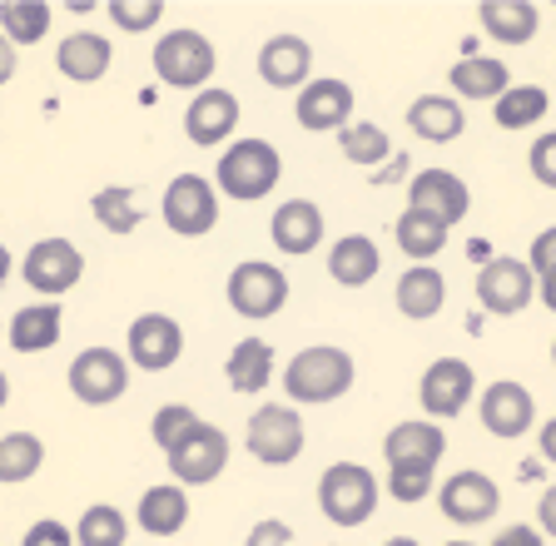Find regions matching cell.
I'll list each match as a JSON object with an SVG mask.
<instances>
[{
	"label": "cell",
	"instance_id": "1",
	"mask_svg": "<svg viewBox=\"0 0 556 546\" xmlns=\"http://www.w3.org/2000/svg\"><path fill=\"white\" fill-rule=\"evenodd\" d=\"M353 383H358V363H353L348 348H338V343H313V348L293 353L289 368H283L289 403H308V407L338 403Z\"/></svg>",
	"mask_w": 556,
	"mask_h": 546
},
{
	"label": "cell",
	"instance_id": "2",
	"mask_svg": "<svg viewBox=\"0 0 556 546\" xmlns=\"http://www.w3.org/2000/svg\"><path fill=\"white\" fill-rule=\"evenodd\" d=\"M378 497H382V482L363 462H333V467H324V477H318V511H324L333 526L372 522Z\"/></svg>",
	"mask_w": 556,
	"mask_h": 546
},
{
	"label": "cell",
	"instance_id": "3",
	"mask_svg": "<svg viewBox=\"0 0 556 546\" xmlns=\"http://www.w3.org/2000/svg\"><path fill=\"white\" fill-rule=\"evenodd\" d=\"M214 71H219V50H214L208 36L189 30V25L164 30L160 46H154V75H160L169 90H208Z\"/></svg>",
	"mask_w": 556,
	"mask_h": 546
},
{
	"label": "cell",
	"instance_id": "4",
	"mask_svg": "<svg viewBox=\"0 0 556 546\" xmlns=\"http://www.w3.org/2000/svg\"><path fill=\"white\" fill-rule=\"evenodd\" d=\"M283 179V160L268 140H239L219 154V169H214V185L224 189L239 204H258L268 189Z\"/></svg>",
	"mask_w": 556,
	"mask_h": 546
},
{
	"label": "cell",
	"instance_id": "5",
	"mask_svg": "<svg viewBox=\"0 0 556 546\" xmlns=\"http://www.w3.org/2000/svg\"><path fill=\"white\" fill-rule=\"evenodd\" d=\"M303 418L293 403H264L249 418V428H243V447H249V457L264 467H289L299 462L303 453Z\"/></svg>",
	"mask_w": 556,
	"mask_h": 546
},
{
	"label": "cell",
	"instance_id": "6",
	"mask_svg": "<svg viewBox=\"0 0 556 546\" xmlns=\"http://www.w3.org/2000/svg\"><path fill=\"white\" fill-rule=\"evenodd\" d=\"M164 229L179 233V239H204L219 224V189L208 185L204 175H174L169 189L160 199Z\"/></svg>",
	"mask_w": 556,
	"mask_h": 546
},
{
	"label": "cell",
	"instance_id": "7",
	"mask_svg": "<svg viewBox=\"0 0 556 546\" xmlns=\"http://www.w3.org/2000/svg\"><path fill=\"white\" fill-rule=\"evenodd\" d=\"M224 293H229V308L239 318L264 323V318L283 314V303H289V274L278 264H264V258H243V264L229 274Z\"/></svg>",
	"mask_w": 556,
	"mask_h": 546
},
{
	"label": "cell",
	"instance_id": "8",
	"mask_svg": "<svg viewBox=\"0 0 556 546\" xmlns=\"http://www.w3.org/2000/svg\"><path fill=\"white\" fill-rule=\"evenodd\" d=\"M70 393L80 397L85 407H110L129 393V358L119 348H85L80 358L70 363Z\"/></svg>",
	"mask_w": 556,
	"mask_h": 546
},
{
	"label": "cell",
	"instance_id": "9",
	"mask_svg": "<svg viewBox=\"0 0 556 546\" xmlns=\"http://www.w3.org/2000/svg\"><path fill=\"white\" fill-rule=\"evenodd\" d=\"M21 279L30 283L40 299H60V293H70L85 279V254L70 244V239H60V233L35 239L30 254L21 258Z\"/></svg>",
	"mask_w": 556,
	"mask_h": 546
},
{
	"label": "cell",
	"instance_id": "10",
	"mask_svg": "<svg viewBox=\"0 0 556 546\" xmlns=\"http://www.w3.org/2000/svg\"><path fill=\"white\" fill-rule=\"evenodd\" d=\"M164 457H169V472L179 487H208V482H219L224 467H229V432L199 418V428Z\"/></svg>",
	"mask_w": 556,
	"mask_h": 546
},
{
	"label": "cell",
	"instance_id": "11",
	"mask_svg": "<svg viewBox=\"0 0 556 546\" xmlns=\"http://www.w3.org/2000/svg\"><path fill=\"white\" fill-rule=\"evenodd\" d=\"M438 511L452 526H482L502 511V487L477 467H463L438 487Z\"/></svg>",
	"mask_w": 556,
	"mask_h": 546
},
{
	"label": "cell",
	"instance_id": "12",
	"mask_svg": "<svg viewBox=\"0 0 556 546\" xmlns=\"http://www.w3.org/2000/svg\"><path fill=\"white\" fill-rule=\"evenodd\" d=\"M125 358L139 372H169L185 358V328L169 314H139L125 333Z\"/></svg>",
	"mask_w": 556,
	"mask_h": 546
},
{
	"label": "cell",
	"instance_id": "13",
	"mask_svg": "<svg viewBox=\"0 0 556 546\" xmlns=\"http://www.w3.org/2000/svg\"><path fill=\"white\" fill-rule=\"evenodd\" d=\"M477 393V372L467 358H438L422 368V383H417V403L428 412V422H447L457 418Z\"/></svg>",
	"mask_w": 556,
	"mask_h": 546
},
{
	"label": "cell",
	"instance_id": "14",
	"mask_svg": "<svg viewBox=\"0 0 556 546\" xmlns=\"http://www.w3.org/2000/svg\"><path fill=\"white\" fill-rule=\"evenodd\" d=\"M536 299V274L527 258H486L477 274V303L492 318H517L527 303Z\"/></svg>",
	"mask_w": 556,
	"mask_h": 546
},
{
	"label": "cell",
	"instance_id": "15",
	"mask_svg": "<svg viewBox=\"0 0 556 546\" xmlns=\"http://www.w3.org/2000/svg\"><path fill=\"white\" fill-rule=\"evenodd\" d=\"M353 105H358V94L348 80H333V75H318L299 90L293 100V115H299V129L308 135H338V129L353 125Z\"/></svg>",
	"mask_w": 556,
	"mask_h": 546
},
{
	"label": "cell",
	"instance_id": "16",
	"mask_svg": "<svg viewBox=\"0 0 556 546\" xmlns=\"http://www.w3.org/2000/svg\"><path fill=\"white\" fill-rule=\"evenodd\" d=\"M477 418H482V428L492 432V437L517 442V437H527V432L536 428V397L527 393L521 383L502 378V383L482 388V397H477Z\"/></svg>",
	"mask_w": 556,
	"mask_h": 546
},
{
	"label": "cell",
	"instance_id": "17",
	"mask_svg": "<svg viewBox=\"0 0 556 546\" xmlns=\"http://www.w3.org/2000/svg\"><path fill=\"white\" fill-rule=\"evenodd\" d=\"M467 204H472V194H467V185L452 175V169H417V175L407 179V209L438 219L442 229L463 224Z\"/></svg>",
	"mask_w": 556,
	"mask_h": 546
},
{
	"label": "cell",
	"instance_id": "18",
	"mask_svg": "<svg viewBox=\"0 0 556 546\" xmlns=\"http://www.w3.org/2000/svg\"><path fill=\"white\" fill-rule=\"evenodd\" d=\"M258 80L268 90H303L313 80V46L293 30L283 36H268L264 50H258Z\"/></svg>",
	"mask_w": 556,
	"mask_h": 546
},
{
	"label": "cell",
	"instance_id": "19",
	"mask_svg": "<svg viewBox=\"0 0 556 546\" xmlns=\"http://www.w3.org/2000/svg\"><path fill=\"white\" fill-rule=\"evenodd\" d=\"M239 94H229V90H199L194 100H189V110H185V135H189V144H199V150H214V144H224L239 129Z\"/></svg>",
	"mask_w": 556,
	"mask_h": 546
},
{
	"label": "cell",
	"instance_id": "20",
	"mask_svg": "<svg viewBox=\"0 0 556 546\" xmlns=\"http://www.w3.org/2000/svg\"><path fill=\"white\" fill-rule=\"evenodd\" d=\"M324 209L313 204V199H289V204H278L274 219H268V239L278 244V254L289 258H303L313 249L324 244Z\"/></svg>",
	"mask_w": 556,
	"mask_h": 546
},
{
	"label": "cell",
	"instance_id": "21",
	"mask_svg": "<svg viewBox=\"0 0 556 546\" xmlns=\"http://www.w3.org/2000/svg\"><path fill=\"white\" fill-rule=\"evenodd\" d=\"M55 65L65 80L94 85L110 75V65H115V46H110V36H100V30H70V36L55 46Z\"/></svg>",
	"mask_w": 556,
	"mask_h": 546
},
{
	"label": "cell",
	"instance_id": "22",
	"mask_svg": "<svg viewBox=\"0 0 556 546\" xmlns=\"http://www.w3.org/2000/svg\"><path fill=\"white\" fill-rule=\"evenodd\" d=\"M442 453H447V432L442 422H397L388 437H382V462L388 467H403V462H417V467H438Z\"/></svg>",
	"mask_w": 556,
	"mask_h": 546
},
{
	"label": "cell",
	"instance_id": "23",
	"mask_svg": "<svg viewBox=\"0 0 556 546\" xmlns=\"http://www.w3.org/2000/svg\"><path fill=\"white\" fill-rule=\"evenodd\" d=\"M447 80H452V100L463 105V100H477V105H497L502 94L511 90V75H507V65L502 60H492V55H463L457 65L447 71Z\"/></svg>",
	"mask_w": 556,
	"mask_h": 546
},
{
	"label": "cell",
	"instance_id": "24",
	"mask_svg": "<svg viewBox=\"0 0 556 546\" xmlns=\"http://www.w3.org/2000/svg\"><path fill=\"white\" fill-rule=\"evenodd\" d=\"M407 129L422 144H452V140H463L467 115L452 94H417L413 105H407Z\"/></svg>",
	"mask_w": 556,
	"mask_h": 546
},
{
	"label": "cell",
	"instance_id": "25",
	"mask_svg": "<svg viewBox=\"0 0 556 546\" xmlns=\"http://www.w3.org/2000/svg\"><path fill=\"white\" fill-rule=\"evenodd\" d=\"M477 25H482L497 46H532L542 15H536L532 0H482V5H477Z\"/></svg>",
	"mask_w": 556,
	"mask_h": 546
},
{
	"label": "cell",
	"instance_id": "26",
	"mask_svg": "<svg viewBox=\"0 0 556 546\" xmlns=\"http://www.w3.org/2000/svg\"><path fill=\"white\" fill-rule=\"evenodd\" d=\"M378 268H382V254L368 233H343V239L328 249V279H333L338 289H368V283L378 279Z\"/></svg>",
	"mask_w": 556,
	"mask_h": 546
},
{
	"label": "cell",
	"instance_id": "27",
	"mask_svg": "<svg viewBox=\"0 0 556 546\" xmlns=\"http://www.w3.org/2000/svg\"><path fill=\"white\" fill-rule=\"evenodd\" d=\"M393 303H397V314H403V318L428 323V318L442 314V303H447V279H442L432 264H413L403 279H397Z\"/></svg>",
	"mask_w": 556,
	"mask_h": 546
},
{
	"label": "cell",
	"instance_id": "28",
	"mask_svg": "<svg viewBox=\"0 0 556 546\" xmlns=\"http://www.w3.org/2000/svg\"><path fill=\"white\" fill-rule=\"evenodd\" d=\"M135 522L144 536H179L189 526V492L179 487V482H164V487H150L144 497H139V511Z\"/></svg>",
	"mask_w": 556,
	"mask_h": 546
},
{
	"label": "cell",
	"instance_id": "29",
	"mask_svg": "<svg viewBox=\"0 0 556 546\" xmlns=\"http://www.w3.org/2000/svg\"><path fill=\"white\" fill-rule=\"evenodd\" d=\"M60 323H65L60 303H25V308H15L5 338H11L15 353H50L60 343Z\"/></svg>",
	"mask_w": 556,
	"mask_h": 546
},
{
	"label": "cell",
	"instance_id": "30",
	"mask_svg": "<svg viewBox=\"0 0 556 546\" xmlns=\"http://www.w3.org/2000/svg\"><path fill=\"white\" fill-rule=\"evenodd\" d=\"M224 378H229L233 393H264L274 383V343L264 338H243L239 348L224 363Z\"/></svg>",
	"mask_w": 556,
	"mask_h": 546
},
{
	"label": "cell",
	"instance_id": "31",
	"mask_svg": "<svg viewBox=\"0 0 556 546\" xmlns=\"http://www.w3.org/2000/svg\"><path fill=\"white\" fill-rule=\"evenodd\" d=\"M50 5L46 0H0V36L11 40L15 50L21 46H40L50 36Z\"/></svg>",
	"mask_w": 556,
	"mask_h": 546
},
{
	"label": "cell",
	"instance_id": "32",
	"mask_svg": "<svg viewBox=\"0 0 556 546\" xmlns=\"http://www.w3.org/2000/svg\"><path fill=\"white\" fill-rule=\"evenodd\" d=\"M338 150H343L348 164H358V169H382V164L393 160V140H388V129L372 125V119H358V125L338 129Z\"/></svg>",
	"mask_w": 556,
	"mask_h": 546
},
{
	"label": "cell",
	"instance_id": "33",
	"mask_svg": "<svg viewBox=\"0 0 556 546\" xmlns=\"http://www.w3.org/2000/svg\"><path fill=\"white\" fill-rule=\"evenodd\" d=\"M46 462V442L35 437V432H5L0 437V487H21L40 472Z\"/></svg>",
	"mask_w": 556,
	"mask_h": 546
},
{
	"label": "cell",
	"instance_id": "34",
	"mask_svg": "<svg viewBox=\"0 0 556 546\" xmlns=\"http://www.w3.org/2000/svg\"><path fill=\"white\" fill-rule=\"evenodd\" d=\"M447 233L452 229H442L438 219H428V214H413V209H403V214H397V224H393L397 249H403L413 264H428V258H438L442 244H447Z\"/></svg>",
	"mask_w": 556,
	"mask_h": 546
},
{
	"label": "cell",
	"instance_id": "35",
	"mask_svg": "<svg viewBox=\"0 0 556 546\" xmlns=\"http://www.w3.org/2000/svg\"><path fill=\"white\" fill-rule=\"evenodd\" d=\"M90 209L110 233H135L139 224H144V209H139L135 185H104L100 194L90 199Z\"/></svg>",
	"mask_w": 556,
	"mask_h": 546
},
{
	"label": "cell",
	"instance_id": "36",
	"mask_svg": "<svg viewBox=\"0 0 556 546\" xmlns=\"http://www.w3.org/2000/svg\"><path fill=\"white\" fill-rule=\"evenodd\" d=\"M129 542V522L125 511L110 507V501H90L80 511V526H75V546H125Z\"/></svg>",
	"mask_w": 556,
	"mask_h": 546
},
{
	"label": "cell",
	"instance_id": "37",
	"mask_svg": "<svg viewBox=\"0 0 556 546\" xmlns=\"http://www.w3.org/2000/svg\"><path fill=\"white\" fill-rule=\"evenodd\" d=\"M546 110H552V94L542 85H511L497 105H492V115H497L502 129H532Z\"/></svg>",
	"mask_w": 556,
	"mask_h": 546
},
{
	"label": "cell",
	"instance_id": "38",
	"mask_svg": "<svg viewBox=\"0 0 556 546\" xmlns=\"http://www.w3.org/2000/svg\"><path fill=\"white\" fill-rule=\"evenodd\" d=\"M194 428H199V412H194V407L164 403L160 412H154V422H150V437H154V447H160V453H174V447H179V442H185Z\"/></svg>",
	"mask_w": 556,
	"mask_h": 546
},
{
	"label": "cell",
	"instance_id": "39",
	"mask_svg": "<svg viewBox=\"0 0 556 546\" xmlns=\"http://www.w3.org/2000/svg\"><path fill=\"white\" fill-rule=\"evenodd\" d=\"M104 15L125 30V36H144L154 25L164 21V0H115V5H104Z\"/></svg>",
	"mask_w": 556,
	"mask_h": 546
},
{
	"label": "cell",
	"instance_id": "40",
	"mask_svg": "<svg viewBox=\"0 0 556 546\" xmlns=\"http://www.w3.org/2000/svg\"><path fill=\"white\" fill-rule=\"evenodd\" d=\"M432 472H438V467H417V462L388 467V492H393V501H403V507L428 501L432 497Z\"/></svg>",
	"mask_w": 556,
	"mask_h": 546
},
{
	"label": "cell",
	"instance_id": "41",
	"mask_svg": "<svg viewBox=\"0 0 556 546\" xmlns=\"http://www.w3.org/2000/svg\"><path fill=\"white\" fill-rule=\"evenodd\" d=\"M527 169H532L536 185L556 189V129H546V135L532 140V150H527Z\"/></svg>",
	"mask_w": 556,
	"mask_h": 546
},
{
	"label": "cell",
	"instance_id": "42",
	"mask_svg": "<svg viewBox=\"0 0 556 546\" xmlns=\"http://www.w3.org/2000/svg\"><path fill=\"white\" fill-rule=\"evenodd\" d=\"M527 268H532L536 279L556 274V224H552V229H542V233L532 239V249H527Z\"/></svg>",
	"mask_w": 556,
	"mask_h": 546
},
{
	"label": "cell",
	"instance_id": "43",
	"mask_svg": "<svg viewBox=\"0 0 556 546\" xmlns=\"http://www.w3.org/2000/svg\"><path fill=\"white\" fill-rule=\"evenodd\" d=\"M21 546H75V532H70L65 522H55V517H40V522L21 536Z\"/></svg>",
	"mask_w": 556,
	"mask_h": 546
},
{
	"label": "cell",
	"instance_id": "44",
	"mask_svg": "<svg viewBox=\"0 0 556 546\" xmlns=\"http://www.w3.org/2000/svg\"><path fill=\"white\" fill-rule=\"evenodd\" d=\"M243 546H293V526H289V522H278V517H264V522L249 526Z\"/></svg>",
	"mask_w": 556,
	"mask_h": 546
},
{
	"label": "cell",
	"instance_id": "45",
	"mask_svg": "<svg viewBox=\"0 0 556 546\" xmlns=\"http://www.w3.org/2000/svg\"><path fill=\"white\" fill-rule=\"evenodd\" d=\"M492 546H546V536L536 532V526L517 522V526H502V532L492 536Z\"/></svg>",
	"mask_w": 556,
	"mask_h": 546
},
{
	"label": "cell",
	"instance_id": "46",
	"mask_svg": "<svg viewBox=\"0 0 556 546\" xmlns=\"http://www.w3.org/2000/svg\"><path fill=\"white\" fill-rule=\"evenodd\" d=\"M536 532L556 542V487H546L542 501H536Z\"/></svg>",
	"mask_w": 556,
	"mask_h": 546
},
{
	"label": "cell",
	"instance_id": "47",
	"mask_svg": "<svg viewBox=\"0 0 556 546\" xmlns=\"http://www.w3.org/2000/svg\"><path fill=\"white\" fill-rule=\"evenodd\" d=\"M403 179H407V154H393L382 169H372V185H403Z\"/></svg>",
	"mask_w": 556,
	"mask_h": 546
},
{
	"label": "cell",
	"instance_id": "48",
	"mask_svg": "<svg viewBox=\"0 0 556 546\" xmlns=\"http://www.w3.org/2000/svg\"><path fill=\"white\" fill-rule=\"evenodd\" d=\"M15 71H21V60H15V46L5 36H0V85H11Z\"/></svg>",
	"mask_w": 556,
	"mask_h": 546
},
{
	"label": "cell",
	"instance_id": "49",
	"mask_svg": "<svg viewBox=\"0 0 556 546\" xmlns=\"http://www.w3.org/2000/svg\"><path fill=\"white\" fill-rule=\"evenodd\" d=\"M536 447H542V462H556V418L542 422V432H536Z\"/></svg>",
	"mask_w": 556,
	"mask_h": 546
},
{
	"label": "cell",
	"instance_id": "50",
	"mask_svg": "<svg viewBox=\"0 0 556 546\" xmlns=\"http://www.w3.org/2000/svg\"><path fill=\"white\" fill-rule=\"evenodd\" d=\"M536 299H542L546 308H552V314H556V274H546V279H536Z\"/></svg>",
	"mask_w": 556,
	"mask_h": 546
},
{
	"label": "cell",
	"instance_id": "51",
	"mask_svg": "<svg viewBox=\"0 0 556 546\" xmlns=\"http://www.w3.org/2000/svg\"><path fill=\"white\" fill-rule=\"evenodd\" d=\"M11 268H15V258H11V249L0 244V289H5V279H11Z\"/></svg>",
	"mask_w": 556,
	"mask_h": 546
},
{
	"label": "cell",
	"instance_id": "52",
	"mask_svg": "<svg viewBox=\"0 0 556 546\" xmlns=\"http://www.w3.org/2000/svg\"><path fill=\"white\" fill-rule=\"evenodd\" d=\"M382 546H422V542H417V536H388Z\"/></svg>",
	"mask_w": 556,
	"mask_h": 546
},
{
	"label": "cell",
	"instance_id": "53",
	"mask_svg": "<svg viewBox=\"0 0 556 546\" xmlns=\"http://www.w3.org/2000/svg\"><path fill=\"white\" fill-rule=\"evenodd\" d=\"M11 403V378H5V372H0V407Z\"/></svg>",
	"mask_w": 556,
	"mask_h": 546
},
{
	"label": "cell",
	"instance_id": "54",
	"mask_svg": "<svg viewBox=\"0 0 556 546\" xmlns=\"http://www.w3.org/2000/svg\"><path fill=\"white\" fill-rule=\"evenodd\" d=\"M552 368H556V343H552Z\"/></svg>",
	"mask_w": 556,
	"mask_h": 546
},
{
	"label": "cell",
	"instance_id": "55",
	"mask_svg": "<svg viewBox=\"0 0 556 546\" xmlns=\"http://www.w3.org/2000/svg\"><path fill=\"white\" fill-rule=\"evenodd\" d=\"M447 546H472V542H447Z\"/></svg>",
	"mask_w": 556,
	"mask_h": 546
}]
</instances>
